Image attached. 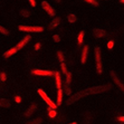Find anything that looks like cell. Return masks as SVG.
<instances>
[{"label": "cell", "instance_id": "6da1fadb", "mask_svg": "<svg viewBox=\"0 0 124 124\" xmlns=\"http://www.w3.org/2000/svg\"><path fill=\"white\" fill-rule=\"evenodd\" d=\"M110 90H112V85L106 84V85H97V86L90 87V88L84 90V92H85V95H93V94H100V93L107 92Z\"/></svg>", "mask_w": 124, "mask_h": 124}, {"label": "cell", "instance_id": "7a4b0ae2", "mask_svg": "<svg viewBox=\"0 0 124 124\" xmlns=\"http://www.w3.org/2000/svg\"><path fill=\"white\" fill-rule=\"evenodd\" d=\"M18 29L20 31H28V32H40L44 30V27H40V26H20L18 27Z\"/></svg>", "mask_w": 124, "mask_h": 124}, {"label": "cell", "instance_id": "3957f363", "mask_svg": "<svg viewBox=\"0 0 124 124\" xmlns=\"http://www.w3.org/2000/svg\"><path fill=\"white\" fill-rule=\"evenodd\" d=\"M84 96H86L85 95V92L83 91H81V92H78L76 93V94H74V95H70L68 98H67V102L66 104L67 105H72V104H74L76 101H78V100H81V98H83Z\"/></svg>", "mask_w": 124, "mask_h": 124}, {"label": "cell", "instance_id": "277c9868", "mask_svg": "<svg viewBox=\"0 0 124 124\" xmlns=\"http://www.w3.org/2000/svg\"><path fill=\"white\" fill-rule=\"evenodd\" d=\"M95 62H96V69L98 74H102V63H101V49L100 47H95Z\"/></svg>", "mask_w": 124, "mask_h": 124}, {"label": "cell", "instance_id": "5b68a950", "mask_svg": "<svg viewBox=\"0 0 124 124\" xmlns=\"http://www.w3.org/2000/svg\"><path fill=\"white\" fill-rule=\"evenodd\" d=\"M38 94H39V95L41 96V98H43L44 101H45L47 104H48V105H49V107H50V108H53V110H55L56 107H57V104L53 103V102H52V100H50V98H49L48 96L46 95V93L44 92L43 90H38Z\"/></svg>", "mask_w": 124, "mask_h": 124}, {"label": "cell", "instance_id": "8992f818", "mask_svg": "<svg viewBox=\"0 0 124 124\" xmlns=\"http://www.w3.org/2000/svg\"><path fill=\"white\" fill-rule=\"evenodd\" d=\"M41 7H43V9H45V11L47 12V14L49 15V16H52V17H54L56 15V11H55V9L53 8L50 5H49L47 1H43L41 2Z\"/></svg>", "mask_w": 124, "mask_h": 124}, {"label": "cell", "instance_id": "52a82bcc", "mask_svg": "<svg viewBox=\"0 0 124 124\" xmlns=\"http://www.w3.org/2000/svg\"><path fill=\"white\" fill-rule=\"evenodd\" d=\"M110 75H111V77H112L113 81L115 82L116 85H117V86L120 87V90H122V92H124V84L122 83L121 81H120V78L117 77V75L115 74V72H113V70H111V72H110Z\"/></svg>", "mask_w": 124, "mask_h": 124}, {"label": "cell", "instance_id": "ba28073f", "mask_svg": "<svg viewBox=\"0 0 124 124\" xmlns=\"http://www.w3.org/2000/svg\"><path fill=\"white\" fill-rule=\"evenodd\" d=\"M32 74L34 75H38V76H52L55 75L54 72H50V70H41V69H34L32 70Z\"/></svg>", "mask_w": 124, "mask_h": 124}, {"label": "cell", "instance_id": "9c48e42d", "mask_svg": "<svg viewBox=\"0 0 124 124\" xmlns=\"http://www.w3.org/2000/svg\"><path fill=\"white\" fill-rule=\"evenodd\" d=\"M30 39H31V37H30V36H25V37H23V39H21V40L17 44V46H16V47H17L18 49H21L23 46H26L27 43H28Z\"/></svg>", "mask_w": 124, "mask_h": 124}, {"label": "cell", "instance_id": "30bf717a", "mask_svg": "<svg viewBox=\"0 0 124 124\" xmlns=\"http://www.w3.org/2000/svg\"><path fill=\"white\" fill-rule=\"evenodd\" d=\"M17 50H18L17 47H12V48L8 49L7 52H5V54H3V57H5V58L11 57V56L14 55V54H16V53H17Z\"/></svg>", "mask_w": 124, "mask_h": 124}, {"label": "cell", "instance_id": "8fae6325", "mask_svg": "<svg viewBox=\"0 0 124 124\" xmlns=\"http://www.w3.org/2000/svg\"><path fill=\"white\" fill-rule=\"evenodd\" d=\"M93 34L95 36L96 38H102L105 36V31H104L103 29H100V28H95L93 30Z\"/></svg>", "mask_w": 124, "mask_h": 124}, {"label": "cell", "instance_id": "7c38bea8", "mask_svg": "<svg viewBox=\"0 0 124 124\" xmlns=\"http://www.w3.org/2000/svg\"><path fill=\"white\" fill-rule=\"evenodd\" d=\"M55 79H56V87L57 90H61L62 88V77L59 72H55Z\"/></svg>", "mask_w": 124, "mask_h": 124}, {"label": "cell", "instance_id": "4fadbf2b", "mask_svg": "<svg viewBox=\"0 0 124 124\" xmlns=\"http://www.w3.org/2000/svg\"><path fill=\"white\" fill-rule=\"evenodd\" d=\"M87 55H88V46L85 45L84 48H83V52H82V64H85L86 58H87Z\"/></svg>", "mask_w": 124, "mask_h": 124}, {"label": "cell", "instance_id": "5bb4252c", "mask_svg": "<svg viewBox=\"0 0 124 124\" xmlns=\"http://www.w3.org/2000/svg\"><path fill=\"white\" fill-rule=\"evenodd\" d=\"M36 108H37V104H32V105H30L29 106V108L26 111V113H25V116H31L32 115V113L36 111Z\"/></svg>", "mask_w": 124, "mask_h": 124}, {"label": "cell", "instance_id": "9a60e30c", "mask_svg": "<svg viewBox=\"0 0 124 124\" xmlns=\"http://www.w3.org/2000/svg\"><path fill=\"white\" fill-rule=\"evenodd\" d=\"M59 23H61V18H54L52 20V23H50V25H49V28L54 29L55 27H57L59 25Z\"/></svg>", "mask_w": 124, "mask_h": 124}, {"label": "cell", "instance_id": "2e32d148", "mask_svg": "<svg viewBox=\"0 0 124 124\" xmlns=\"http://www.w3.org/2000/svg\"><path fill=\"white\" fill-rule=\"evenodd\" d=\"M0 106L9 108V107H10V102H9L8 100H6V98H1V100H0Z\"/></svg>", "mask_w": 124, "mask_h": 124}, {"label": "cell", "instance_id": "e0dca14e", "mask_svg": "<svg viewBox=\"0 0 124 124\" xmlns=\"http://www.w3.org/2000/svg\"><path fill=\"white\" fill-rule=\"evenodd\" d=\"M62 102H63V90H58L57 92V102H56V104L57 105H61Z\"/></svg>", "mask_w": 124, "mask_h": 124}, {"label": "cell", "instance_id": "ac0fdd59", "mask_svg": "<svg viewBox=\"0 0 124 124\" xmlns=\"http://www.w3.org/2000/svg\"><path fill=\"white\" fill-rule=\"evenodd\" d=\"M83 39H84V31H81L79 34H78V36H77V43H78V45H81V44L83 43Z\"/></svg>", "mask_w": 124, "mask_h": 124}, {"label": "cell", "instance_id": "d6986e66", "mask_svg": "<svg viewBox=\"0 0 124 124\" xmlns=\"http://www.w3.org/2000/svg\"><path fill=\"white\" fill-rule=\"evenodd\" d=\"M67 19H68L69 23H75V21L77 20V17H76L75 15L70 14V15H68V17H67Z\"/></svg>", "mask_w": 124, "mask_h": 124}, {"label": "cell", "instance_id": "ffe728a7", "mask_svg": "<svg viewBox=\"0 0 124 124\" xmlns=\"http://www.w3.org/2000/svg\"><path fill=\"white\" fill-rule=\"evenodd\" d=\"M20 15L23 17H29V16H30V12H29V10H27V9H21Z\"/></svg>", "mask_w": 124, "mask_h": 124}, {"label": "cell", "instance_id": "44dd1931", "mask_svg": "<svg viewBox=\"0 0 124 124\" xmlns=\"http://www.w3.org/2000/svg\"><path fill=\"white\" fill-rule=\"evenodd\" d=\"M41 122H43V118H35V120H32V121L28 122L27 124H40Z\"/></svg>", "mask_w": 124, "mask_h": 124}, {"label": "cell", "instance_id": "7402d4cb", "mask_svg": "<svg viewBox=\"0 0 124 124\" xmlns=\"http://www.w3.org/2000/svg\"><path fill=\"white\" fill-rule=\"evenodd\" d=\"M0 34H2V35H6V36H8V35H9V30H8V29H6L5 27L0 26Z\"/></svg>", "mask_w": 124, "mask_h": 124}, {"label": "cell", "instance_id": "603a6c76", "mask_svg": "<svg viewBox=\"0 0 124 124\" xmlns=\"http://www.w3.org/2000/svg\"><path fill=\"white\" fill-rule=\"evenodd\" d=\"M48 115L50 116V117H55V116H56V112H55V110H53V108L48 107Z\"/></svg>", "mask_w": 124, "mask_h": 124}, {"label": "cell", "instance_id": "cb8c5ba5", "mask_svg": "<svg viewBox=\"0 0 124 124\" xmlns=\"http://www.w3.org/2000/svg\"><path fill=\"white\" fill-rule=\"evenodd\" d=\"M70 79H72V74H70V73H67L66 74V84L67 85L70 84Z\"/></svg>", "mask_w": 124, "mask_h": 124}, {"label": "cell", "instance_id": "d4e9b609", "mask_svg": "<svg viewBox=\"0 0 124 124\" xmlns=\"http://www.w3.org/2000/svg\"><path fill=\"white\" fill-rule=\"evenodd\" d=\"M84 1H86V2L91 3V5H93V6H95V7L98 6V2L96 1V0H84Z\"/></svg>", "mask_w": 124, "mask_h": 124}, {"label": "cell", "instance_id": "484cf974", "mask_svg": "<svg viewBox=\"0 0 124 124\" xmlns=\"http://www.w3.org/2000/svg\"><path fill=\"white\" fill-rule=\"evenodd\" d=\"M57 56H58V59L63 63V62H64V55H63V53H62L61 50H58V52H57Z\"/></svg>", "mask_w": 124, "mask_h": 124}, {"label": "cell", "instance_id": "4316f807", "mask_svg": "<svg viewBox=\"0 0 124 124\" xmlns=\"http://www.w3.org/2000/svg\"><path fill=\"white\" fill-rule=\"evenodd\" d=\"M53 39H54L55 43H59V41H61V36H59V35H54V36H53Z\"/></svg>", "mask_w": 124, "mask_h": 124}, {"label": "cell", "instance_id": "83f0119b", "mask_svg": "<svg viewBox=\"0 0 124 124\" xmlns=\"http://www.w3.org/2000/svg\"><path fill=\"white\" fill-rule=\"evenodd\" d=\"M65 93H66L67 95H70V93H72V91H70V87H69V85H65Z\"/></svg>", "mask_w": 124, "mask_h": 124}, {"label": "cell", "instance_id": "f1b7e54d", "mask_svg": "<svg viewBox=\"0 0 124 124\" xmlns=\"http://www.w3.org/2000/svg\"><path fill=\"white\" fill-rule=\"evenodd\" d=\"M62 73H63V74H65V75H66V74H67L66 65H65V64H64V63H62Z\"/></svg>", "mask_w": 124, "mask_h": 124}, {"label": "cell", "instance_id": "f546056e", "mask_svg": "<svg viewBox=\"0 0 124 124\" xmlns=\"http://www.w3.org/2000/svg\"><path fill=\"white\" fill-rule=\"evenodd\" d=\"M0 77H1V81L2 82L6 81V74H5V73H1V74H0Z\"/></svg>", "mask_w": 124, "mask_h": 124}, {"label": "cell", "instance_id": "4dcf8cb0", "mask_svg": "<svg viewBox=\"0 0 124 124\" xmlns=\"http://www.w3.org/2000/svg\"><path fill=\"white\" fill-rule=\"evenodd\" d=\"M29 3H30L32 7H36V0H29Z\"/></svg>", "mask_w": 124, "mask_h": 124}, {"label": "cell", "instance_id": "1f68e13d", "mask_svg": "<svg viewBox=\"0 0 124 124\" xmlns=\"http://www.w3.org/2000/svg\"><path fill=\"white\" fill-rule=\"evenodd\" d=\"M39 48H40V43H37L36 45H35V49H36V50H38Z\"/></svg>", "mask_w": 124, "mask_h": 124}, {"label": "cell", "instance_id": "d6a6232c", "mask_svg": "<svg viewBox=\"0 0 124 124\" xmlns=\"http://www.w3.org/2000/svg\"><path fill=\"white\" fill-rule=\"evenodd\" d=\"M113 45H114V44H113V41H108V44H107V47L111 49L113 47Z\"/></svg>", "mask_w": 124, "mask_h": 124}, {"label": "cell", "instance_id": "836d02e7", "mask_svg": "<svg viewBox=\"0 0 124 124\" xmlns=\"http://www.w3.org/2000/svg\"><path fill=\"white\" fill-rule=\"evenodd\" d=\"M15 100H16V102H17V103H20V101H21L20 96H16V98H15Z\"/></svg>", "mask_w": 124, "mask_h": 124}, {"label": "cell", "instance_id": "e575fe53", "mask_svg": "<svg viewBox=\"0 0 124 124\" xmlns=\"http://www.w3.org/2000/svg\"><path fill=\"white\" fill-rule=\"evenodd\" d=\"M55 2H61V0H54Z\"/></svg>", "mask_w": 124, "mask_h": 124}, {"label": "cell", "instance_id": "d590c367", "mask_svg": "<svg viewBox=\"0 0 124 124\" xmlns=\"http://www.w3.org/2000/svg\"><path fill=\"white\" fill-rule=\"evenodd\" d=\"M120 1H121V2H122V3H124V0H120Z\"/></svg>", "mask_w": 124, "mask_h": 124}, {"label": "cell", "instance_id": "8d00e7d4", "mask_svg": "<svg viewBox=\"0 0 124 124\" xmlns=\"http://www.w3.org/2000/svg\"><path fill=\"white\" fill-rule=\"evenodd\" d=\"M70 124H77V123H76V122H73V123H70Z\"/></svg>", "mask_w": 124, "mask_h": 124}, {"label": "cell", "instance_id": "74e56055", "mask_svg": "<svg viewBox=\"0 0 124 124\" xmlns=\"http://www.w3.org/2000/svg\"><path fill=\"white\" fill-rule=\"evenodd\" d=\"M105 1H107V0H105Z\"/></svg>", "mask_w": 124, "mask_h": 124}]
</instances>
